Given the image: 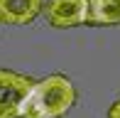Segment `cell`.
Masks as SVG:
<instances>
[{
	"label": "cell",
	"instance_id": "obj_1",
	"mask_svg": "<svg viewBox=\"0 0 120 118\" xmlns=\"http://www.w3.org/2000/svg\"><path fill=\"white\" fill-rule=\"evenodd\" d=\"M76 103V86L64 74H49L32 84L17 118H64Z\"/></svg>",
	"mask_w": 120,
	"mask_h": 118
},
{
	"label": "cell",
	"instance_id": "obj_2",
	"mask_svg": "<svg viewBox=\"0 0 120 118\" xmlns=\"http://www.w3.org/2000/svg\"><path fill=\"white\" fill-rule=\"evenodd\" d=\"M32 79L25 74L0 69V118H17L20 106L32 89Z\"/></svg>",
	"mask_w": 120,
	"mask_h": 118
},
{
	"label": "cell",
	"instance_id": "obj_3",
	"mask_svg": "<svg viewBox=\"0 0 120 118\" xmlns=\"http://www.w3.org/2000/svg\"><path fill=\"white\" fill-rule=\"evenodd\" d=\"M47 22L56 30H69L88 22V0H47Z\"/></svg>",
	"mask_w": 120,
	"mask_h": 118
},
{
	"label": "cell",
	"instance_id": "obj_4",
	"mask_svg": "<svg viewBox=\"0 0 120 118\" xmlns=\"http://www.w3.org/2000/svg\"><path fill=\"white\" fill-rule=\"evenodd\" d=\"M44 10V0H0V22L30 25Z\"/></svg>",
	"mask_w": 120,
	"mask_h": 118
},
{
	"label": "cell",
	"instance_id": "obj_5",
	"mask_svg": "<svg viewBox=\"0 0 120 118\" xmlns=\"http://www.w3.org/2000/svg\"><path fill=\"white\" fill-rule=\"evenodd\" d=\"M96 27L120 25V0H88V22Z\"/></svg>",
	"mask_w": 120,
	"mask_h": 118
},
{
	"label": "cell",
	"instance_id": "obj_6",
	"mask_svg": "<svg viewBox=\"0 0 120 118\" xmlns=\"http://www.w3.org/2000/svg\"><path fill=\"white\" fill-rule=\"evenodd\" d=\"M105 118H120V98L115 103H110V108H108V116Z\"/></svg>",
	"mask_w": 120,
	"mask_h": 118
}]
</instances>
